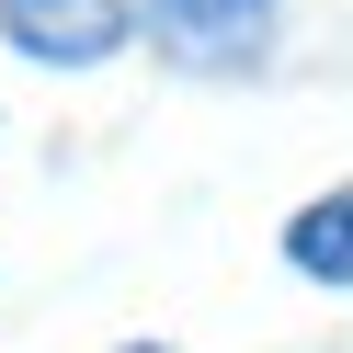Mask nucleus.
Wrapping results in <instances>:
<instances>
[{
	"instance_id": "nucleus-1",
	"label": "nucleus",
	"mask_w": 353,
	"mask_h": 353,
	"mask_svg": "<svg viewBox=\"0 0 353 353\" xmlns=\"http://www.w3.org/2000/svg\"><path fill=\"white\" fill-rule=\"evenodd\" d=\"M148 34H160V57L228 80V69H262V46H274V0H148Z\"/></svg>"
},
{
	"instance_id": "nucleus-2",
	"label": "nucleus",
	"mask_w": 353,
	"mask_h": 353,
	"mask_svg": "<svg viewBox=\"0 0 353 353\" xmlns=\"http://www.w3.org/2000/svg\"><path fill=\"white\" fill-rule=\"evenodd\" d=\"M0 34L46 69H103L137 23H125V0H0Z\"/></svg>"
},
{
	"instance_id": "nucleus-3",
	"label": "nucleus",
	"mask_w": 353,
	"mask_h": 353,
	"mask_svg": "<svg viewBox=\"0 0 353 353\" xmlns=\"http://www.w3.org/2000/svg\"><path fill=\"white\" fill-rule=\"evenodd\" d=\"M285 262H296L307 285H353V183L285 216Z\"/></svg>"
},
{
	"instance_id": "nucleus-4",
	"label": "nucleus",
	"mask_w": 353,
	"mask_h": 353,
	"mask_svg": "<svg viewBox=\"0 0 353 353\" xmlns=\"http://www.w3.org/2000/svg\"><path fill=\"white\" fill-rule=\"evenodd\" d=\"M125 353H160V342H125Z\"/></svg>"
}]
</instances>
